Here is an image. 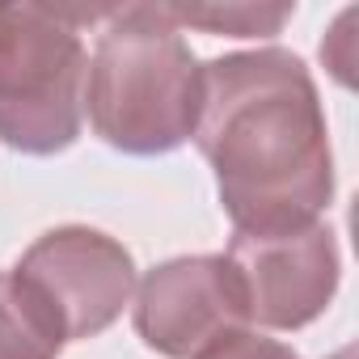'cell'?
I'll use <instances>...</instances> for the list:
<instances>
[{"mask_svg": "<svg viewBox=\"0 0 359 359\" xmlns=\"http://www.w3.org/2000/svg\"><path fill=\"white\" fill-rule=\"evenodd\" d=\"M195 140L245 237L309 229L334 195L325 114L304 64L287 51L208 64Z\"/></svg>", "mask_w": 359, "mask_h": 359, "instance_id": "1", "label": "cell"}, {"mask_svg": "<svg viewBox=\"0 0 359 359\" xmlns=\"http://www.w3.org/2000/svg\"><path fill=\"white\" fill-rule=\"evenodd\" d=\"M85 102L93 131L123 152H169L195 135L203 68L165 5L102 13Z\"/></svg>", "mask_w": 359, "mask_h": 359, "instance_id": "2", "label": "cell"}, {"mask_svg": "<svg viewBox=\"0 0 359 359\" xmlns=\"http://www.w3.org/2000/svg\"><path fill=\"white\" fill-rule=\"evenodd\" d=\"M106 9L0 5V140L22 152L68 148L81 131L85 47L81 26Z\"/></svg>", "mask_w": 359, "mask_h": 359, "instance_id": "3", "label": "cell"}, {"mask_svg": "<svg viewBox=\"0 0 359 359\" xmlns=\"http://www.w3.org/2000/svg\"><path fill=\"white\" fill-rule=\"evenodd\" d=\"M245 296L229 258H177L156 266L135 300L140 338L173 359H195L220 334L241 330Z\"/></svg>", "mask_w": 359, "mask_h": 359, "instance_id": "4", "label": "cell"}, {"mask_svg": "<svg viewBox=\"0 0 359 359\" xmlns=\"http://www.w3.org/2000/svg\"><path fill=\"white\" fill-rule=\"evenodd\" d=\"M229 262L245 296V317L275 330L313 321L338 287V250L321 224L275 237L237 233Z\"/></svg>", "mask_w": 359, "mask_h": 359, "instance_id": "5", "label": "cell"}, {"mask_svg": "<svg viewBox=\"0 0 359 359\" xmlns=\"http://www.w3.org/2000/svg\"><path fill=\"white\" fill-rule=\"evenodd\" d=\"M18 271L55 304L68 338L106 330L135 292L131 254L93 229H60L39 237Z\"/></svg>", "mask_w": 359, "mask_h": 359, "instance_id": "6", "label": "cell"}, {"mask_svg": "<svg viewBox=\"0 0 359 359\" xmlns=\"http://www.w3.org/2000/svg\"><path fill=\"white\" fill-rule=\"evenodd\" d=\"M68 342L55 304L22 275H0V359H55Z\"/></svg>", "mask_w": 359, "mask_h": 359, "instance_id": "7", "label": "cell"}, {"mask_svg": "<svg viewBox=\"0 0 359 359\" xmlns=\"http://www.w3.org/2000/svg\"><path fill=\"white\" fill-rule=\"evenodd\" d=\"M169 22L199 26L212 34H233V39H254V34H279V26L292 18V5H165Z\"/></svg>", "mask_w": 359, "mask_h": 359, "instance_id": "8", "label": "cell"}, {"mask_svg": "<svg viewBox=\"0 0 359 359\" xmlns=\"http://www.w3.org/2000/svg\"><path fill=\"white\" fill-rule=\"evenodd\" d=\"M195 359H296V351L275 342V338H258L241 325V330L220 334L216 342H208Z\"/></svg>", "mask_w": 359, "mask_h": 359, "instance_id": "9", "label": "cell"}, {"mask_svg": "<svg viewBox=\"0 0 359 359\" xmlns=\"http://www.w3.org/2000/svg\"><path fill=\"white\" fill-rule=\"evenodd\" d=\"M355 9H346L342 18H338V26H334V34H330V43L321 47V55H325V64L334 68V76L342 81V85H351V68H355V34H351V26H355Z\"/></svg>", "mask_w": 359, "mask_h": 359, "instance_id": "10", "label": "cell"}, {"mask_svg": "<svg viewBox=\"0 0 359 359\" xmlns=\"http://www.w3.org/2000/svg\"><path fill=\"white\" fill-rule=\"evenodd\" d=\"M334 359H355V351H351V346H346V351H338V355H334Z\"/></svg>", "mask_w": 359, "mask_h": 359, "instance_id": "11", "label": "cell"}]
</instances>
